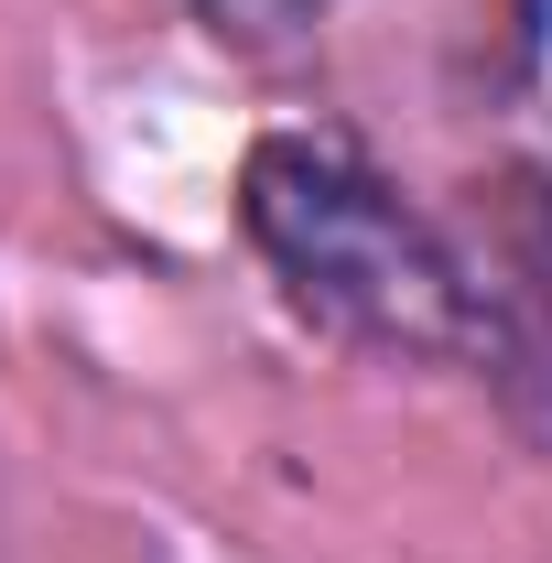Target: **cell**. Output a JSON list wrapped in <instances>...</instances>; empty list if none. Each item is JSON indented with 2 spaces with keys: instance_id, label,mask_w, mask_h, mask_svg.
<instances>
[{
  "instance_id": "cell-2",
  "label": "cell",
  "mask_w": 552,
  "mask_h": 563,
  "mask_svg": "<svg viewBox=\"0 0 552 563\" xmlns=\"http://www.w3.org/2000/svg\"><path fill=\"white\" fill-rule=\"evenodd\" d=\"M196 22H207L217 44H250V55H281V44H303L336 0H185Z\"/></svg>"
},
{
  "instance_id": "cell-3",
  "label": "cell",
  "mask_w": 552,
  "mask_h": 563,
  "mask_svg": "<svg viewBox=\"0 0 552 563\" xmlns=\"http://www.w3.org/2000/svg\"><path fill=\"white\" fill-rule=\"evenodd\" d=\"M542 433H552V357H542Z\"/></svg>"
},
{
  "instance_id": "cell-1",
  "label": "cell",
  "mask_w": 552,
  "mask_h": 563,
  "mask_svg": "<svg viewBox=\"0 0 552 563\" xmlns=\"http://www.w3.org/2000/svg\"><path fill=\"white\" fill-rule=\"evenodd\" d=\"M239 217L272 282L379 357H477L498 347V303L477 292L466 250L357 152L346 131H272L239 174Z\"/></svg>"
}]
</instances>
